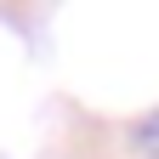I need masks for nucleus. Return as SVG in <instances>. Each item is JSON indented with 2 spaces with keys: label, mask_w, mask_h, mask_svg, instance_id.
Here are the masks:
<instances>
[{
  "label": "nucleus",
  "mask_w": 159,
  "mask_h": 159,
  "mask_svg": "<svg viewBox=\"0 0 159 159\" xmlns=\"http://www.w3.org/2000/svg\"><path fill=\"white\" fill-rule=\"evenodd\" d=\"M136 148H159V114L136 125Z\"/></svg>",
  "instance_id": "nucleus-1"
}]
</instances>
